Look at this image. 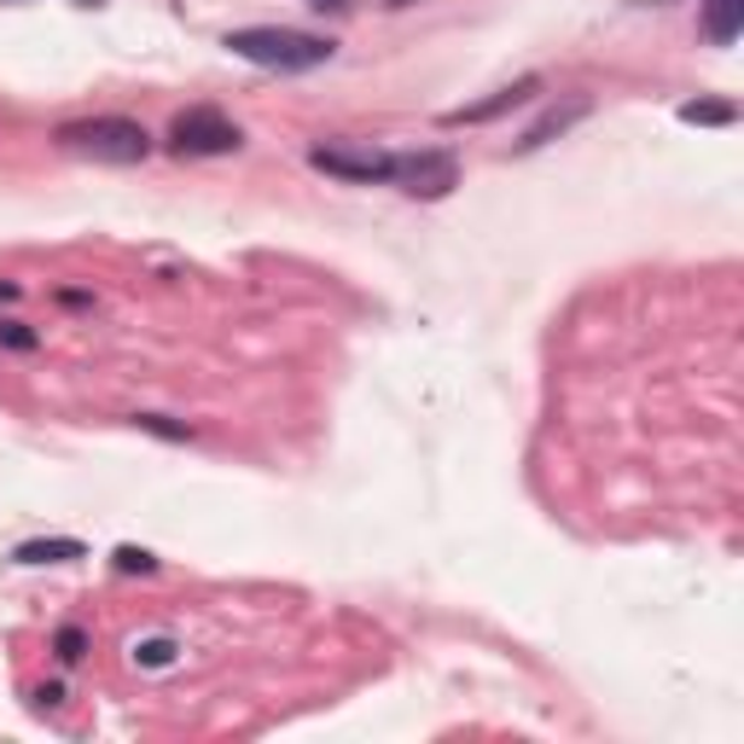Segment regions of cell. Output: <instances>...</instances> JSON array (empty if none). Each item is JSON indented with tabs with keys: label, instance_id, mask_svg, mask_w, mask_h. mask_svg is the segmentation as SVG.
<instances>
[{
	"label": "cell",
	"instance_id": "6da1fadb",
	"mask_svg": "<svg viewBox=\"0 0 744 744\" xmlns=\"http://www.w3.org/2000/svg\"><path fill=\"white\" fill-rule=\"evenodd\" d=\"M221 47L233 53V58H244V65L297 76V70L332 65L338 41H332V35H308V30H285V24H251V30H227Z\"/></svg>",
	"mask_w": 744,
	"mask_h": 744
},
{
	"label": "cell",
	"instance_id": "7a4b0ae2",
	"mask_svg": "<svg viewBox=\"0 0 744 744\" xmlns=\"http://www.w3.org/2000/svg\"><path fill=\"white\" fill-rule=\"evenodd\" d=\"M53 146L58 152H76V157H94V163H146L152 157V134L140 129L134 117H76V122H58L53 129Z\"/></svg>",
	"mask_w": 744,
	"mask_h": 744
},
{
	"label": "cell",
	"instance_id": "3957f363",
	"mask_svg": "<svg viewBox=\"0 0 744 744\" xmlns=\"http://www.w3.org/2000/svg\"><path fill=\"white\" fill-rule=\"evenodd\" d=\"M244 146V129L216 106H193L169 122V152L175 157H227Z\"/></svg>",
	"mask_w": 744,
	"mask_h": 744
},
{
	"label": "cell",
	"instance_id": "277c9868",
	"mask_svg": "<svg viewBox=\"0 0 744 744\" xmlns=\"http://www.w3.org/2000/svg\"><path fill=\"white\" fill-rule=\"evenodd\" d=\"M308 163L332 180H349V186H390L396 180V152H379V146H315Z\"/></svg>",
	"mask_w": 744,
	"mask_h": 744
},
{
	"label": "cell",
	"instance_id": "5b68a950",
	"mask_svg": "<svg viewBox=\"0 0 744 744\" xmlns=\"http://www.w3.org/2000/svg\"><path fill=\"white\" fill-rule=\"evenodd\" d=\"M390 186H402L407 198H425V204H437L448 198L453 186H460V157L453 152H396V180Z\"/></svg>",
	"mask_w": 744,
	"mask_h": 744
},
{
	"label": "cell",
	"instance_id": "8992f818",
	"mask_svg": "<svg viewBox=\"0 0 744 744\" xmlns=\"http://www.w3.org/2000/svg\"><path fill=\"white\" fill-rule=\"evenodd\" d=\"M547 81L541 76H518V81H506V88H494L489 99H478V106H460V111H442V129H483V122H501L506 111H518L529 106L535 94H541Z\"/></svg>",
	"mask_w": 744,
	"mask_h": 744
},
{
	"label": "cell",
	"instance_id": "52a82bcc",
	"mask_svg": "<svg viewBox=\"0 0 744 744\" xmlns=\"http://www.w3.org/2000/svg\"><path fill=\"white\" fill-rule=\"evenodd\" d=\"M593 111V99H565V106H552V111H541V117H535L529 122V129H524V140H518V152L529 157V152H541V146H552V140H565L570 129H576V122H582Z\"/></svg>",
	"mask_w": 744,
	"mask_h": 744
},
{
	"label": "cell",
	"instance_id": "ba28073f",
	"mask_svg": "<svg viewBox=\"0 0 744 744\" xmlns=\"http://www.w3.org/2000/svg\"><path fill=\"white\" fill-rule=\"evenodd\" d=\"M70 558H88V547L76 541V535H41V541H24V547H12V565H70Z\"/></svg>",
	"mask_w": 744,
	"mask_h": 744
},
{
	"label": "cell",
	"instance_id": "9c48e42d",
	"mask_svg": "<svg viewBox=\"0 0 744 744\" xmlns=\"http://www.w3.org/2000/svg\"><path fill=\"white\" fill-rule=\"evenodd\" d=\"M744 30V0H704V35L715 47H733Z\"/></svg>",
	"mask_w": 744,
	"mask_h": 744
},
{
	"label": "cell",
	"instance_id": "30bf717a",
	"mask_svg": "<svg viewBox=\"0 0 744 744\" xmlns=\"http://www.w3.org/2000/svg\"><path fill=\"white\" fill-rule=\"evenodd\" d=\"M675 117L692 122V129H733V122H738V106H733V99H687Z\"/></svg>",
	"mask_w": 744,
	"mask_h": 744
},
{
	"label": "cell",
	"instance_id": "8fae6325",
	"mask_svg": "<svg viewBox=\"0 0 744 744\" xmlns=\"http://www.w3.org/2000/svg\"><path fill=\"white\" fill-rule=\"evenodd\" d=\"M134 669H152V675H163V669H175L180 664V646L169 634H146V639H134Z\"/></svg>",
	"mask_w": 744,
	"mask_h": 744
},
{
	"label": "cell",
	"instance_id": "7c38bea8",
	"mask_svg": "<svg viewBox=\"0 0 744 744\" xmlns=\"http://www.w3.org/2000/svg\"><path fill=\"white\" fill-rule=\"evenodd\" d=\"M129 425H134V430H146V437H163V442H186V437H193V425L169 419V413H134Z\"/></svg>",
	"mask_w": 744,
	"mask_h": 744
},
{
	"label": "cell",
	"instance_id": "4fadbf2b",
	"mask_svg": "<svg viewBox=\"0 0 744 744\" xmlns=\"http://www.w3.org/2000/svg\"><path fill=\"white\" fill-rule=\"evenodd\" d=\"M111 565H117L122 576H157V558H152L146 547H117Z\"/></svg>",
	"mask_w": 744,
	"mask_h": 744
},
{
	"label": "cell",
	"instance_id": "5bb4252c",
	"mask_svg": "<svg viewBox=\"0 0 744 744\" xmlns=\"http://www.w3.org/2000/svg\"><path fill=\"white\" fill-rule=\"evenodd\" d=\"M53 652H58V664H81V657H88V634H81L76 623H70V628H58Z\"/></svg>",
	"mask_w": 744,
	"mask_h": 744
},
{
	"label": "cell",
	"instance_id": "9a60e30c",
	"mask_svg": "<svg viewBox=\"0 0 744 744\" xmlns=\"http://www.w3.org/2000/svg\"><path fill=\"white\" fill-rule=\"evenodd\" d=\"M35 343H41V338L30 332L24 320H0V349H18V355H30Z\"/></svg>",
	"mask_w": 744,
	"mask_h": 744
},
{
	"label": "cell",
	"instance_id": "2e32d148",
	"mask_svg": "<svg viewBox=\"0 0 744 744\" xmlns=\"http://www.w3.org/2000/svg\"><path fill=\"white\" fill-rule=\"evenodd\" d=\"M58 303H65V308H88L94 297H88V292H58Z\"/></svg>",
	"mask_w": 744,
	"mask_h": 744
},
{
	"label": "cell",
	"instance_id": "e0dca14e",
	"mask_svg": "<svg viewBox=\"0 0 744 744\" xmlns=\"http://www.w3.org/2000/svg\"><path fill=\"white\" fill-rule=\"evenodd\" d=\"M390 7H419V0H390Z\"/></svg>",
	"mask_w": 744,
	"mask_h": 744
}]
</instances>
